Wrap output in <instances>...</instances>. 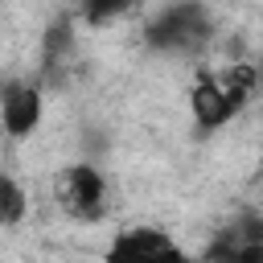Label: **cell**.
Returning a JSON list of instances; mask_svg holds the SVG:
<instances>
[{
  "label": "cell",
  "mask_w": 263,
  "mask_h": 263,
  "mask_svg": "<svg viewBox=\"0 0 263 263\" xmlns=\"http://www.w3.org/2000/svg\"><path fill=\"white\" fill-rule=\"evenodd\" d=\"M214 33V16L205 4H164L148 25L144 41L160 53H197Z\"/></svg>",
  "instance_id": "7a4b0ae2"
},
{
  "label": "cell",
  "mask_w": 263,
  "mask_h": 263,
  "mask_svg": "<svg viewBox=\"0 0 263 263\" xmlns=\"http://www.w3.org/2000/svg\"><path fill=\"white\" fill-rule=\"evenodd\" d=\"M210 263H263V214L238 210L214 238Z\"/></svg>",
  "instance_id": "8992f818"
},
{
  "label": "cell",
  "mask_w": 263,
  "mask_h": 263,
  "mask_svg": "<svg viewBox=\"0 0 263 263\" xmlns=\"http://www.w3.org/2000/svg\"><path fill=\"white\" fill-rule=\"evenodd\" d=\"M25 214H29V193H25V185H21L12 173H4V177H0V226H4V230H16V226L25 222Z\"/></svg>",
  "instance_id": "52a82bcc"
},
{
  "label": "cell",
  "mask_w": 263,
  "mask_h": 263,
  "mask_svg": "<svg viewBox=\"0 0 263 263\" xmlns=\"http://www.w3.org/2000/svg\"><path fill=\"white\" fill-rule=\"evenodd\" d=\"M103 263H193V259L160 226H123L107 238Z\"/></svg>",
  "instance_id": "277c9868"
},
{
  "label": "cell",
  "mask_w": 263,
  "mask_h": 263,
  "mask_svg": "<svg viewBox=\"0 0 263 263\" xmlns=\"http://www.w3.org/2000/svg\"><path fill=\"white\" fill-rule=\"evenodd\" d=\"M119 12H127V4H90L86 8V21H111Z\"/></svg>",
  "instance_id": "ba28073f"
},
{
  "label": "cell",
  "mask_w": 263,
  "mask_h": 263,
  "mask_svg": "<svg viewBox=\"0 0 263 263\" xmlns=\"http://www.w3.org/2000/svg\"><path fill=\"white\" fill-rule=\"evenodd\" d=\"M259 78H263V66H259Z\"/></svg>",
  "instance_id": "9c48e42d"
},
{
  "label": "cell",
  "mask_w": 263,
  "mask_h": 263,
  "mask_svg": "<svg viewBox=\"0 0 263 263\" xmlns=\"http://www.w3.org/2000/svg\"><path fill=\"white\" fill-rule=\"evenodd\" d=\"M53 197L66 210V218H74V222H99L103 210H107V177L90 160L66 164L53 177Z\"/></svg>",
  "instance_id": "3957f363"
},
{
  "label": "cell",
  "mask_w": 263,
  "mask_h": 263,
  "mask_svg": "<svg viewBox=\"0 0 263 263\" xmlns=\"http://www.w3.org/2000/svg\"><path fill=\"white\" fill-rule=\"evenodd\" d=\"M255 82H259V70L255 66H242V62L201 74L193 82V90H189V111H193L197 136H214L218 127H226L251 103Z\"/></svg>",
  "instance_id": "6da1fadb"
},
{
  "label": "cell",
  "mask_w": 263,
  "mask_h": 263,
  "mask_svg": "<svg viewBox=\"0 0 263 263\" xmlns=\"http://www.w3.org/2000/svg\"><path fill=\"white\" fill-rule=\"evenodd\" d=\"M45 115V95L33 78H8L0 86V123L8 140H29L41 127Z\"/></svg>",
  "instance_id": "5b68a950"
}]
</instances>
